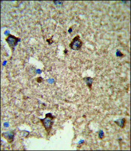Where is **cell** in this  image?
Returning <instances> with one entry per match:
<instances>
[{"label": "cell", "mask_w": 131, "mask_h": 151, "mask_svg": "<svg viewBox=\"0 0 131 151\" xmlns=\"http://www.w3.org/2000/svg\"><path fill=\"white\" fill-rule=\"evenodd\" d=\"M82 45V41L80 39V36L77 35L72 39V40L69 44V47L73 50H79Z\"/></svg>", "instance_id": "7a4b0ae2"}, {"label": "cell", "mask_w": 131, "mask_h": 151, "mask_svg": "<svg viewBox=\"0 0 131 151\" xmlns=\"http://www.w3.org/2000/svg\"><path fill=\"white\" fill-rule=\"evenodd\" d=\"M55 118V117L53 116L51 113H48L46 114L45 118L44 119H40V121L48 133L50 132V130L52 129Z\"/></svg>", "instance_id": "6da1fadb"}, {"label": "cell", "mask_w": 131, "mask_h": 151, "mask_svg": "<svg viewBox=\"0 0 131 151\" xmlns=\"http://www.w3.org/2000/svg\"><path fill=\"white\" fill-rule=\"evenodd\" d=\"M14 132L12 131H9V132H5L2 134L3 137H4L5 139H6L8 142L11 143L12 142L13 140L14 137Z\"/></svg>", "instance_id": "277c9868"}, {"label": "cell", "mask_w": 131, "mask_h": 151, "mask_svg": "<svg viewBox=\"0 0 131 151\" xmlns=\"http://www.w3.org/2000/svg\"><path fill=\"white\" fill-rule=\"evenodd\" d=\"M36 81L38 83H41L43 81V79L42 77H39L37 78Z\"/></svg>", "instance_id": "52a82bcc"}, {"label": "cell", "mask_w": 131, "mask_h": 151, "mask_svg": "<svg viewBox=\"0 0 131 151\" xmlns=\"http://www.w3.org/2000/svg\"><path fill=\"white\" fill-rule=\"evenodd\" d=\"M126 122V120L124 118H123L121 120H118L115 121V123L122 128H124L125 127Z\"/></svg>", "instance_id": "8992f818"}, {"label": "cell", "mask_w": 131, "mask_h": 151, "mask_svg": "<svg viewBox=\"0 0 131 151\" xmlns=\"http://www.w3.org/2000/svg\"><path fill=\"white\" fill-rule=\"evenodd\" d=\"M84 81L86 82L87 86L89 88L91 89L92 88V84H93V79L91 77H86L83 79Z\"/></svg>", "instance_id": "5b68a950"}, {"label": "cell", "mask_w": 131, "mask_h": 151, "mask_svg": "<svg viewBox=\"0 0 131 151\" xmlns=\"http://www.w3.org/2000/svg\"><path fill=\"white\" fill-rule=\"evenodd\" d=\"M19 40V38L11 34H9V35L5 39V40L12 51L14 50L15 47L17 45Z\"/></svg>", "instance_id": "3957f363"}]
</instances>
